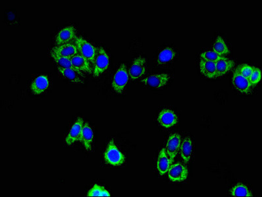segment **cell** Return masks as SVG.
Here are the masks:
<instances>
[{"mask_svg":"<svg viewBox=\"0 0 262 197\" xmlns=\"http://www.w3.org/2000/svg\"><path fill=\"white\" fill-rule=\"evenodd\" d=\"M104 158L106 163L113 166H121L126 161L125 156L119 149L113 139H111L107 144Z\"/></svg>","mask_w":262,"mask_h":197,"instance_id":"cell-1","label":"cell"},{"mask_svg":"<svg viewBox=\"0 0 262 197\" xmlns=\"http://www.w3.org/2000/svg\"><path fill=\"white\" fill-rule=\"evenodd\" d=\"M129 78L127 65L122 63L113 76L111 81L113 90L117 94H122L127 87Z\"/></svg>","mask_w":262,"mask_h":197,"instance_id":"cell-2","label":"cell"},{"mask_svg":"<svg viewBox=\"0 0 262 197\" xmlns=\"http://www.w3.org/2000/svg\"><path fill=\"white\" fill-rule=\"evenodd\" d=\"M75 45L77 46L79 53L88 59L92 64L95 59L98 48L93 45L92 43L89 42L86 38L82 36H77L74 40Z\"/></svg>","mask_w":262,"mask_h":197,"instance_id":"cell-3","label":"cell"},{"mask_svg":"<svg viewBox=\"0 0 262 197\" xmlns=\"http://www.w3.org/2000/svg\"><path fill=\"white\" fill-rule=\"evenodd\" d=\"M93 76L98 77L106 71L109 66V56L106 50L100 46L98 48L95 59L93 63Z\"/></svg>","mask_w":262,"mask_h":197,"instance_id":"cell-4","label":"cell"},{"mask_svg":"<svg viewBox=\"0 0 262 197\" xmlns=\"http://www.w3.org/2000/svg\"><path fill=\"white\" fill-rule=\"evenodd\" d=\"M167 174L170 181L176 183L185 181L189 177V171L183 164L177 163L171 165Z\"/></svg>","mask_w":262,"mask_h":197,"instance_id":"cell-5","label":"cell"},{"mask_svg":"<svg viewBox=\"0 0 262 197\" xmlns=\"http://www.w3.org/2000/svg\"><path fill=\"white\" fill-rule=\"evenodd\" d=\"M232 82L236 90L243 94H250L254 87L253 85L251 84L249 79L241 75L237 68L233 72Z\"/></svg>","mask_w":262,"mask_h":197,"instance_id":"cell-6","label":"cell"},{"mask_svg":"<svg viewBox=\"0 0 262 197\" xmlns=\"http://www.w3.org/2000/svg\"><path fill=\"white\" fill-rule=\"evenodd\" d=\"M171 79V76L168 74H155L148 76L141 82L144 85L155 89H161L168 84Z\"/></svg>","mask_w":262,"mask_h":197,"instance_id":"cell-7","label":"cell"},{"mask_svg":"<svg viewBox=\"0 0 262 197\" xmlns=\"http://www.w3.org/2000/svg\"><path fill=\"white\" fill-rule=\"evenodd\" d=\"M146 63L147 60L145 57L142 56L136 57L129 70V77L132 80L140 79L146 74L147 70Z\"/></svg>","mask_w":262,"mask_h":197,"instance_id":"cell-8","label":"cell"},{"mask_svg":"<svg viewBox=\"0 0 262 197\" xmlns=\"http://www.w3.org/2000/svg\"><path fill=\"white\" fill-rule=\"evenodd\" d=\"M159 125L165 128H171L176 126L179 118L176 113L170 109H163L159 113L157 119Z\"/></svg>","mask_w":262,"mask_h":197,"instance_id":"cell-9","label":"cell"},{"mask_svg":"<svg viewBox=\"0 0 262 197\" xmlns=\"http://www.w3.org/2000/svg\"><path fill=\"white\" fill-rule=\"evenodd\" d=\"M77 36L74 26H65L57 32L55 37V43L56 45H60L66 43L72 42V40H75Z\"/></svg>","mask_w":262,"mask_h":197,"instance_id":"cell-10","label":"cell"},{"mask_svg":"<svg viewBox=\"0 0 262 197\" xmlns=\"http://www.w3.org/2000/svg\"><path fill=\"white\" fill-rule=\"evenodd\" d=\"M181 136L179 133H172L167 139L165 150L173 163L178 155L181 144Z\"/></svg>","mask_w":262,"mask_h":197,"instance_id":"cell-11","label":"cell"},{"mask_svg":"<svg viewBox=\"0 0 262 197\" xmlns=\"http://www.w3.org/2000/svg\"><path fill=\"white\" fill-rule=\"evenodd\" d=\"M84 123L85 122H84L83 118L79 117L72 124L65 139V142L68 146H72L77 141H80Z\"/></svg>","mask_w":262,"mask_h":197,"instance_id":"cell-12","label":"cell"},{"mask_svg":"<svg viewBox=\"0 0 262 197\" xmlns=\"http://www.w3.org/2000/svg\"><path fill=\"white\" fill-rule=\"evenodd\" d=\"M50 86L49 78L46 74H41L35 78L31 84V90L35 95L43 94Z\"/></svg>","mask_w":262,"mask_h":197,"instance_id":"cell-13","label":"cell"},{"mask_svg":"<svg viewBox=\"0 0 262 197\" xmlns=\"http://www.w3.org/2000/svg\"><path fill=\"white\" fill-rule=\"evenodd\" d=\"M72 66L75 70L80 72H86V73L92 74L93 67L91 66V63L88 59L85 58L80 53L74 55L70 58Z\"/></svg>","mask_w":262,"mask_h":197,"instance_id":"cell-14","label":"cell"},{"mask_svg":"<svg viewBox=\"0 0 262 197\" xmlns=\"http://www.w3.org/2000/svg\"><path fill=\"white\" fill-rule=\"evenodd\" d=\"M51 52L56 53L61 56L71 58L74 55L79 53L77 46L74 42L66 43V44L56 45L52 48Z\"/></svg>","mask_w":262,"mask_h":197,"instance_id":"cell-15","label":"cell"},{"mask_svg":"<svg viewBox=\"0 0 262 197\" xmlns=\"http://www.w3.org/2000/svg\"><path fill=\"white\" fill-rule=\"evenodd\" d=\"M80 141L83 144L84 148L87 151L92 150L94 142V131L88 122L84 123Z\"/></svg>","mask_w":262,"mask_h":197,"instance_id":"cell-16","label":"cell"},{"mask_svg":"<svg viewBox=\"0 0 262 197\" xmlns=\"http://www.w3.org/2000/svg\"><path fill=\"white\" fill-rule=\"evenodd\" d=\"M172 164L173 162L167 155L165 148H161L159 152L158 158H157V163H156V168H157L159 174L161 176H164L165 174H166Z\"/></svg>","mask_w":262,"mask_h":197,"instance_id":"cell-17","label":"cell"},{"mask_svg":"<svg viewBox=\"0 0 262 197\" xmlns=\"http://www.w3.org/2000/svg\"><path fill=\"white\" fill-rule=\"evenodd\" d=\"M57 70L63 77L71 82L72 83L80 84L85 82L83 74L77 71L75 68H65L57 66Z\"/></svg>","mask_w":262,"mask_h":197,"instance_id":"cell-18","label":"cell"},{"mask_svg":"<svg viewBox=\"0 0 262 197\" xmlns=\"http://www.w3.org/2000/svg\"><path fill=\"white\" fill-rule=\"evenodd\" d=\"M215 65H216V78H219L228 73L235 66V62L227 57L223 56L215 62Z\"/></svg>","mask_w":262,"mask_h":197,"instance_id":"cell-19","label":"cell"},{"mask_svg":"<svg viewBox=\"0 0 262 197\" xmlns=\"http://www.w3.org/2000/svg\"><path fill=\"white\" fill-rule=\"evenodd\" d=\"M179 150L182 159L186 164L189 163L192 158L193 152L192 141L190 137H186L181 141Z\"/></svg>","mask_w":262,"mask_h":197,"instance_id":"cell-20","label":"cell"},{"mask_svg":"<svg viewBox=\"0 0 262 197\" xmlns=\"http://www.w3.org/2000/svg\"><path fill=\"white\" fill-rule=\"evenodd\" d=\"M200 69L201 73L207 79H216V65L215 62L202 59L200 62Z\"/></svg>","mask_w":262,"mask_h":197,"instance_id":"cell-21","label":"cell"},{"mask_svg":"<svg viewBox=\"0 0 262 197\" xmlns=\"http://www.w3.org/2000/svg\"><path fill=\"white\" fill-rule=\"evenodd\" d=\"M176 57V52L172 48L167 47L161 49L157 58V63L164 65L172 62Z\"/></svg>","mask_w":262,"mask_h":197,"instance_id":"cell-22","label":"cell"},{"mask_svg":"<svg viewBox=\"0 0 262 197\" xmlns=\"http://www.w3.org/2000/svg\"><path fill=\"white\" fill-rule=\"evenodd\" d=\"M213 51L218 54L219 56H224L230 52L227 45L222 36L217 37L213 45Z\"/></svg>","mask_w":262,"mask_h":197,"instance_id":"cell-23","label":"cell"},{"mask_svg":"<svg viewBox=\"0 0 262 197\" xmlns=\"http://www.w3.org/2000/svg\"><path fill=\"white\" fill-rule=\"evenodd\" d=\"M230 195L233 197H253V195H252L250 189L248 188V187L241 183L234 186L231 191H230Z\"/></svg>","mask_w":262,"mask_h":197,"instance_id":"cell-24","label":"cell"},{"mask_svg":"<svg viewBox=\"0 0 262 197\" xmlns=\"http://www.w3.org/2000/svg\"><path fill=\"white\" fill-rule=\"evenodd\" d=\"M50 56L53 59L55 63L58 65V67L65 68H74L72 66L71 60L69 57L61 56L56 53L50 51Z\"/></svg>","mask_w":262,"mask_h":197,"instance_id":"cell-25","label":"cell"},{"mask_svg":"<svg viewBox=\"0 0 262 197\" xmlns=\"http://www.w3.org/2000/svg\"><path fill=\"white\" fill-rule=\"evenodd\" d=\"M88 197H110L111 195L103 186L94 184L87 193Z\"/></svg>","mask_w":262,"mask_h":197,"instance_id":"cell-26","label":"cell"},{"mask_svg":"<svg viewBox=\"0 0 262 197\" xmlns=\"http://www.w3.org/2000/svg\"><path fill=\"white\" fill-rule=\"evenodd\" d=\"M200 57L204 60L216 62L217 60H219L223 56H219L218 54L215 53L213 50H208V51L202 52L201 55H200Z\"/></svg>","mask_w":262,"mask_h":197,"instance_id":"cell-27","label":"cell"},{"mask_svg":"<svg viewBox=\"0 0 262 197\" xmlns=\"http://www.w3.org/2000/svg\"><path fill=\"white\" fill-rule=\"evenodd\" d=\"M262 79V71L259 68L254 66L253 72L251 74L249 81H250L251 84L255 86L258 83L261 81Z\"/></svg>","mask_w":262,"mask_h":197,"instance_id":"cell-28","label":"cell"},{"mask_svg":"<svg viewBox=\"0 0 262 197\" xmlns=\"http://www.w3.org/2000/svg\"><path fill=\"white\" fill-rule=\"evenodd\" d=\"M239 70V73L245 76V78L249 79L252 72H253L254 66H250V65L247 64H243L240 65L237 68Z\"/></svg>","mask_w":262,"mask_h":197,"instance_id":"cell-29","label":"cell"}]
</instances>
